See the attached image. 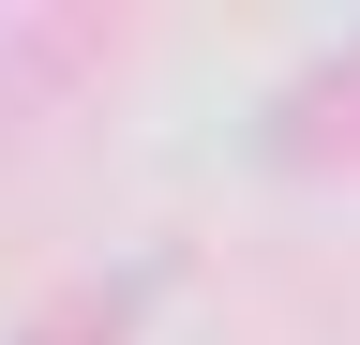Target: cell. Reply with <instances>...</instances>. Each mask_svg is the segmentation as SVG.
<instances>
[{"mask_svg": "<svg viewBox=\"0 0 360 345\" xmlns=\"http://www.w3.org/2000/svg\"><path fill=\"white\" fill-rule=\"evenodd\" d=\"M60 60H75V30H0V120H15V91H45Z\"/></svg>", "mask_w": 360, "mask_h": 345, "instance_id": "6da1fadb", "label": "cell"}]
</instances>
